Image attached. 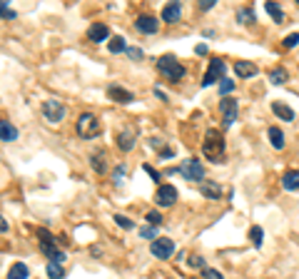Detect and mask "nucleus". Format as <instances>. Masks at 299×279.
Segmentation results:
<instances>
[{
	"label": "nucleus",
	"instance_id": "1",
	"mask_svg": "<svg viewBox=\"0 0 299 279\" xmlns=\"http://www.w3.org/2000/svg\"><path fill=\"white\" fill-rule=\"evenodd\" d=\"M202 152L210 162H222L224 160V137L220 130H207L205 142H202Z\"/></svg>",
	"mask_w": 299,
	"mask_h": 279
},
{
	"label": "nucleus",
	"instance_id": "2",
	"mask_svg": "<svg viewBox=\"0 0 299 279\" xmlns=\"http://www.w3.org/2000/svg\"><path fill=\"white\" fill-rule=\"evenodd\" d=\"M157 70H160L167 80H172V83H177V80L185 78V68H182V63H177L175 55H162V58L157 60Z\"/></svg>",
	"mask_w": 299,
	"mask_h": 279
},
{
	"label": "nucleus",
	"instance_id": "3",
	"mask_svg": "<svg viewBox=\"0 0 299 279\" xmlns=\"http://www.w3.org/2000/svg\"><path fill=\"white\" fill-rule=\"evenodd\" d=\"M75 127H77V135H80L82 140L97 137V135L102 132V125H100V122H97V117H95V115H90V112H82V115L77 117Z\"/></svg>",
	"mask_w": 299,
	"mask_h": 279
},
{
	"label": "nucleus",
	"instance_id": "4",
	"mask_svg": "<svg viewBox=\"0 0 299 279\" xmlns=\"http://www.w3.org/2000/svg\"><path fill=\"white\" fill-rule=\"evenodd\" d=\"M224 73H227V63L220 60V58H212V60H210V68H207V73H205V78H202V88H210V85H215L217 80H224Z\"/></svg>",
	"mask_w": 299,
	"mask_h": 279
},
{
	"label": "nucleus",
	"instance_id": "5",
	"mask_svg": "<svg viewBox=\"0 0 299 279\" xmlns=\"http://www.w3.org/2000/svg\"><path fill=\"white\" fill-rule=\"evenodd\" d=\"M180 175L190 182H205V167L200 160H185L180 165Z\"/></svg>",
	"mask_w": 299,
	"mask_h": 279
},
{
	"label": "nucleus",
	"instance_id": "6",
	"mask_svg": "<svg viewBox=\"0 0 299 279\" xmlns=\"http://www.w3.org/2000/svg\"><path fill=\"white\" fill-rule=\"evenodd\" d=\"M150 252H152L157 259H170L175 254V242L170 237H157L155 242H150Z\"/></svg>",
	"mask_w": 299,
	"mask_h": 279
},
{
	"label": "nucleus",
	"instance_id": "7",
	"mask_svg": "<svg viewBox=\"0 0 299 279\" xmlns=\"http://www.w3.org/2000/svg\"><path fill=\"white\" fill-rule=\"evenodd\" d=\"M40 110H43V117L48 122H60L65 117V105L60 100H45Z\"/></svg>",
	"mask_w": 299,
	"mask_h": 279
},
{
	"label": "nucleus",
	"instance_id": "8",
	"mask_svg": "<svg viewBox=\"0 0 299 279\" xmlns=\"http://www.w3.org/2000/svg\"><path fill=\"white\" fill-rule=\"evenodd\" d=\"M237 110H239V105H237V100H232V97H222V102H220V112H222V122H224V127H232L234 125V120H237Z\"/></svg>",
	"mask_w": 299,
	"mask_h": 279
},
{
	"label": "nucleus",
	"instance_id": "9",
	"mask_svg": "<svg viewBox=\"0 0 299 279\" xmlns=\"http://www.w3.org/2000/svg\"><path fill=\"white\" fill-rule=\"evenodd\" d=\"M155 202H157V207H172L177 202V189L172 185H160L155 192Z\"/></svg>",
	"mask_w": 299,
	"mask_h": 279
},
{
	"label": "nucleus",
	"instance_id": "10",
	"mask_svg": "<svg viewBox=\"0 0 299 279\" xmlns=\"http://www.w3.org/2000/svg\"><path fill=\"white\" fill-rule=\"evenodd\" d=\"M135 30L142 33V35H155V33L160 30V23H157V18H152V15H140V18L135 20Z\"/></svg>",
	"mask_w": 299,
	"mask_h": 279
},
{
	"label": "nucleus",
	"instance_id": "11",
	"mask_svg": "<svg viewBox=\"0 0 299 279\" xmlns=\"http://www.w3.org/2000/svg\"><path fill=\"white\" fill-rule=\"evenodd\" d=\"M107 97H110L112 102H120V105H130V102H135V95H132L130 90L120 88V85H110V88H107Z\"/></svg>",
	"mask_w": 299,
	"mask_h": 279
},
{
	"label": "nucleus",
	"instance_id": "12",
	"mask_svg": "<svg viewBox=\"0 0 299 279\" xmlns=\"http://www.w3.org/2000/svg\"><path fill=\"white\" fill-rule=\"evenodd\" d=\"M87 38H90V43H105L110 38V30H107L105 23H92L90 30H87Z\"/></svg>",
	"mask_w": 299,
	"mask_h": 279
},
{
	"label": "nucleus",
	"instance_id": "13",
	"mask_svg": "<svg viewBox=\"0 0 299 279\" xmlns=\"http://www.w3.org/2000/svg\"><path fill=\"white\" fill-rule=\"evenodd\" d=\"M117 147H120L122 152H130V150L135 147V130L122 127V130L117 132Z\"/></svg>",
	"mask_w": 299,
	"mask_h": 279
},
{
	"label": "nucleus",
	"instance_id": "14",
	"mask_svg": "<svg viewBox=\"0 0 299 279\" xmlns=\"http://www.w3.org/2000/svg\"><path fill=\"white\" fill-rule=\"evenodd\" d=\"M182 18V3H167L162 8V20L165 23H180Z\"/></svg>",
	"mask_w": 299,
	"mask_h": 279
},
{
	"label": "nucleus",
	"instance_id": "15",
	"mask_svg": "<svg viewBox=\"0 0 299 279\" xmlns=\"http://www.w3.org/2000/svg\"><path fill=\"white\" fill-rule=\"evenodd\" d=\"M234 73H237L239 78H254L259 70H257V65H254V63H247V60H237V63H234Z\"/></svg>",
	"mask_w": 299,
	"mask_h": 279
},
{
	"label": "nucleus",
	"instance_id": "16",
	"mask_svg": "<svg viewBox=\"0 0 299 279\" xmlns=\"http://www.w3.org/2000/svg\"><path fill=\"white\" fill-rule=\"evenodd\" d=\"M272 112H274L277 117H282L284 122H292V120H294V110H292V107H287V105H284V102H279V100H277V102H272Z\"/></svg>",
	"mask_w": 299,
	"mask_h": 279
},
{
	"label": "nucleus",
	"instance_id": "17",
	"mask_svg": "<svg viewBox=\"0 0 299 279\" xmlns=\"http://www.w3.org/2000/svg\"><path fill=\"white\" fill-rule=\"evenodd\" d=\"M282 187L289 189V192H297V189H299V170H289V172L282 177Z\"/></svg>",
	"mask_w": 299,
	"mask_h": 279
},
{
	"label": "nucleus",
	"instance_id": "18",
	"mask_svg": "<svg viewBox=\"0 0 299 279\" xmlns=\"http://www.w3.org/2000/svg\"><path fill=\"white\" fill-rule=\"evenodd\" d=\"M0 137H3V142H13V140H18V130H15V125H10L8 120H3V122H0Z\"/></svg>",
	"mask_w": 299,
	"mask_h": 279
},
{
	"label": "nucleus",
	"instance_id": "19",
	"mask_svg": "<svg viewBox=\"0 0 299 279\" xmlns=\"http://www.w3.org/2000/svg\"><path fill=\"white\" fill-rule=\"evenodd\" d=\"M28 274H30L28 264L25 262H15L10 267V272H8V279H28Z\"/></svg>",
	"mask_w": 299,
	"mask_h": 279
},
{
	"label": "nucleus",
	"instance_id": "20",
	"mask_svg": "<svg viewBox=\"0 0 299 279\" xmlns=\"http://www.w3.org/2000/svg\"><path fill=\"white\" fill-rule=\"evenodd\" d=\"M200 189H202V194H205V197H212V199H217V197L222 194V187H220L217 182H202V185H200Z\"/></svg>",
	"mask_w": 299,
	"mask_h": 279
},
{
	"label": "nucleus",
	"instance_id": "21",
	"mask_svg": "<svg viewBox=\"0 0 299 279\" xmlns=\"http://www.w3.org/2000/svg\"><path fill=\"white\" fill-rule=\"evenodd\" d=\"M269 142L274 150H282L284 147V132L279 127H269Z\"/></svg>",
	"mask_w": 299,
	"mask_h": 279
},
{
	"label": "nucleus",
	"instance_id": "22",
	"mask_svg": "<svg viewBox=\"0 0 299 279\" xmlns=\"http://www.w3.org/2000/svg\"><path fill=\"white\" fill-rule=\"evenodd\" d=\"M90 162H92V170H95L97 175H105V172H107V165H105V155H102V152H95V155L90 157Z\"/></svg>",
	"mask_w": 299,
	"mask_h": 279
},
{
	"label": "nucleus",
	"instance_id": "23",
	"mask_svg": "<svg viewBox=\"0 0 299 279\" xmlns=\"http://www.w3.org/2000/svg\"><path fill=\"white\" fill-rule=\"evenodd\" d=\"M45 272H48L50 279H65V269H63V264H58V262H48Z\"/></svg>",
	"mask_w": 299,
	"mask_h": 279
},
{
	"label": "nucleus",
	"instance_id": "24",
	"mask_svg": "<svg viewBox=\"0 0 299 279\" xmlns=\"http://www.w3.org/2000/svg\"><path fill=\"white\" fill-rule=\"evenodd\" d=\"M264 8H267V13L272 15V20L279 25L282 20H284V13H282V8H279V3H264Z\"/></svg>",
	"mask_w": 299,
	"mask_h": 279
},
{
	"label": "nucleus",
	"instance_id": "25",
	"mask_svg": "<svg viewBox=\"0 0 299 279\" xmlns=\"http://www.w3.org/2000/svg\"><path fill=\"white\" fill-rule=\"evenodd\" d=\"M269 83H272V85H284V83H287V70L274 68V70L269 73Z\"/></svg>",
	"mask_w": 299,
	"mask_h": 279
},
{
	"label": "nucleus",
	"instance_id": "26",
	"mask_svg": "<svg viewBox=\"0 0 299 279\" xmlns=\"http://www.w3.org/2000/svg\"><path fill=\"white\" fill-rule=\"evenodd\" d=\"M110 53H127V45H125V40L120 38V35H115V38H110Z\"/></svg>",
	"mask_w": 299,
	"mask_h": 279
},
{
	"label": "nucleus",
	"instance_id": "27",
	"mask_svg": "<svg viewBox=\"0 0 299 279\" xmlns=\"http://www.w3.org/2000/svg\"><path fill=\"white\" fill-rule=\"evenodd\" d=\"M249 239H252V244H254V247H262V239H264L262 227H257V224H254V227L249 229Z\"/></svg>",
	"mask_w": 299,
	"mask_h": 279
},
{
	"label": "nucleus",
	"instance_id": "28",
	"mask_svg": "<svg viewBox=\"0 0 299 279\" xmlns=\"http://www.w3.org/2000/svg\"><path fill=\"white\" fill-rule=\"evenodd\" d=\"M237 20H239L242 25H249V23H254V13H252L249 8H242V10L237 13Z\"/></svg>",
	"mask_w": 299,
	"mask_h": 279
},
{
	"label": "nucleus",
	"instance_id": "29",
	"mask_svg": "<svg viewBox=\"0 0 299 279\" xmlns=\"http://www.w3.org/2000/svg\"><path fill=\"white\" fill-rule=\"evenodd\" d=\"M145 219H147V224H150V227H160V224H162V217H160V212H157V209L147 212V217H145Z\"/></svg>",
	"mask_w": 299,
	"mask_h": 279
},
{
	"label": "nucleus",
	"instance_id": "30",
	"mask_svg": "<svg viewBox=\"0 0 299 279\" xmlns=\"http://www.w3.org/2000/svg\"><path fill=\"white\" fill-rule=\"evenodd\" d=\"M125 172H127V165H120V167L112 172V182H115V187H122V177H125Z\"/></svg>",
	"mask_w": 299,
	"mask_h": 279
},
{
	"label": "nucleus",
	"instance_id": "31",
	"mask_svg": "<svg viewBox=\"0 0 299 279\" xmlns=\"http://www.w3.org/2000/svg\"><path fill=\"white\" fill-rule=\"evenodd\" d=\"M234 90V83L229 80V78H224V80H220V93H222V97H227L229 93Z\"/></svg>",
	"mask_w": 299,
	"mask_h": 279
},
{
	"label": "nucleus",
	"instance_id": "32",
	"mask_svg": "<svg viewBox=\"0 0 299 279\" xmlns=\"http://www.w3.org/2000/svg\"><path fill=\"white\" fill-rule=\"evenodd\" d=\"M115 222H117V227H122V229H132V227H135V222H132L130 217H125V214H115Z\"/></svg>",
	"mask_w": 299,
	"mask_h": 279
},
{
	"label": "nucleus",
	"instance_id": "33",
	"mask_svg": "<svg viewBox=\"0 0 299 279\" xmlns=\"http://www.w3.org/2000/svg\"><path fill=\"white\" fill-rule=\"evenodd\" d=\"M282 45H284L287 50H292V48H297V45H299V33H292V35H287V38L282 40Z\"/></svg>",
	"mask_w": 299,
	"mask_h": 279
},
{
	"label": "nucleus",
	"instance_id": "34",
	"mask_svg": "<svg viewBox=\"0 0 299 279\" xmlns=\"http://www.w3.org/2000/svg\"><path fill=\"white\" fill-rule=\"evenodd\" d=\"M140 234H142L145 239H152V242H155V239H157V227H150V224H147V227L140 229Z\"/></svg>",
	"mask_w": 299,
	"mask_h": 279
},
{
	"label": "nucleus",
	"instance_id": "35",
	"mask_svg": "<svg viewBox=\"0 0 299 279\" xmlns=\"http://www.w3.org/2000/svg\"><path fill=\"white\" fill-rule=\"evenodd\" d=\"M202 277H205V279H224L217 269H210V267H205V269H202Z\"/></svg>",
	"mask_w": 299,
	"mask_h": 279
},
{
	"label": "nucleus",
	"instance_id": "36",
	"mask_svg": "<svg viewBox=\"0 0 299 279\" xmlns=\"http://www.w3.org/2000/svg\"><path fill=\"white\" fill-rule=\"evenodd\" d=\"M0 13H3V20H13L15 18V13L8 8V3H0Z\"/></svg>",
	"mask_w": 299,
	"mask_h": 279
},
{
	"label": "nucleus",
	"instance_id": "37",
	"mask_svg": "<svg viewBox=\"0 0 299 279\" xmlns=\"http://www.w3.org/2000/svg\"><path fill=\"white\" fill-rule=\"evenodd\" d=\"M190 264L197 267V269H205V259H202L200 254H192V257H190Z\"/></svg>",
	"mask_w": 299,
	"mask_h": 279
},
{
	"label": "nucleus",
	"instance_id": "38",
	"mask_svg": "<svg viewBox=\"0 0 299 279\" xmlns=\"http://www.w3.org/2000/svg\"><path fill=\"white\" fill-rule=\"evenodd\" d=\"M142 170H145V172H147L150 177H152L155 182H160V172H157V170H152V167H150V165H142Z\"/></svg>",
	"mask_w": 299,
	"mask_h": 279
},
{
	"label": "nucleus",
	"instance_id": "39",
	"mask_svg": "<svg viewBox=\"0 0 299 279\" xmlns=\"http://www.w3.org/2000/svg\"><path fill=\"white\" fill-rule=\"evenodd\" d=\"M215 8V0H200V10H212Z\"/></svg>",
	"mask_w": 299,
	"mask_h": 279
},
{
	"label": "nucleus",
	"instance_id": "40",
	"mask_svg": "<svg viewBox=\"0 0 299 279\" xmlns=\"http://www.w3.org/2000/svg\"><path fill=\"white\" fill-rule=\"evenodd\" d=\"M172 155H175V150H172V147H165V150H160V157H162V160H167V157H172Z\"/></svg>",
	"mask_w": 299,
	"mask_h": 279
},
{
	"label": "nucleus",
	"instance_id": "41",
	"mask_svg": "<svg viewBox=\"0 0 299 279\" xmlns=\"http://www.w3.org/2000/svg\"><path fill=\"white\" fill-rule=\"evenodd\" d=\"M127 53H130V58H135V60H140V58H142V53H140V50H135V48H127Z\"/></svg>",
	"mask_w": 299,
	"mask_h": 279
},
{
	"label": "nucleus",
	"instance_id": "42",
	"mask_svg": "<svg viewBox=\"0 0 299 279\" xmlns=\"http://www.w3.org/2000/svg\"><path fill=\"white\" fill-rule=\"evenodd\" d=\"M0 232H3V234L8 232V219H5V217H3V219H0Z\"/></svg>",
	"mask_w": 299,
	"mask_h": 279
},
{
	"label": "nucleus",
	"instance_id": "43",
	"mask_svg": "<svg viewBox=\"0 0 299 279\" xmlns=\"http://www.w3.org/2000/svg\"><path fill=\"white\" fill-rule=\"evenodd\" d=\"M207 53V45H197V55H205Z\"/></svg>",
	"mask_w": 299,
	"mask_h": 279
}]
</instances>
